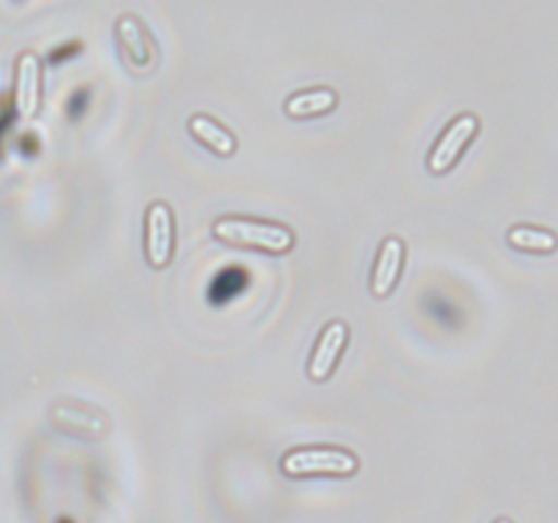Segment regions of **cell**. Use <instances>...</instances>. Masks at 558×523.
<instances>
[{
    "label": "cell",
    "instance_id": "9",
    "mask_svg": "<svg viewBox=\"0 0 558 523\" xmlns=\"http://www.w3.org/2000/svg\"><path fill=\"white\" fill-rule=\"evenodd\" d=\"M403 259H407V245H403L401 238L390 234V238L381 240L374 267H371V292H374V297L392 294V289L401 281Z\"/></svg>",
    "mask_w": 558,
    "mask_h": 523
},
{
    "label": "cell",
    "instance_id": "2",
    "mask_svg": "<svg viewBox=\"0 0 558 523\" xmlns=\"http://www.w3.org/2000/svg\"><path fill=\"white\" fill-rule=\"evenodd\" d=\"M360 469V458L343 447H294L281 458L287 477H352Z\"/></svg>",
    "mask_w": 558,
    "mask_h": 523
},
{
    "label": "cell",
    "instance_id": "7",
    "mask_svg": "<svg viewBox=\"0 0 558 523\" xmlns=\"http://www.w3.org/2000/svg\"><path fill=\"white\" fill-rule=\"evenodd\" d=\"M14 107L25 120L36 118L41 109V60L31 49H25L14 65Z\"/></svg>",
    "mask_w": 558,
    "mask_h": 523
},
{
    "label": "cell",
    "instance_id": "10",
    "mask_svg": "<svg viewBox=\"0 0 558 523\" xmlns=\"http://www.w3.org/2000/svg\"><path fill=\"white\" fill-rule=\"evenodd\" d=\"M189 131L194 139H199L207 150H213L216 156H234L238 153V136L227 129V125L218 123L216 118L205 112H196L189 118Z\"/></svg>",
    "mask_w": 558,
    "mask_h": 523
},
{
    "label": "cell",
    "instance_id": "11",
    "mask_svg": "<svg viewBox=\"0 0 558 523\" xmlns=\"http://www.w3.org/2000/svg\"><path fill=\"white\" fill-rule=\"evenodd\" d=\"M338 107V93L332 87L319 85L308 87V90H298L287 98L283 109L292 120H308L316 114H327Z\"/></svg>",
    "mask_w": 558,
    "mask_h": 523
},
{
    "label": "cell",
    "instance_id": "4",
    "mask_svg": "<svg viewBox=\"0 0 558 523\" xmlns=\"http://www.w3.org/2000/svg\"><path fill=\"white\" fill-rule=\"evenodd\" d=\"M480 134V118L472 112H461L456 120L441 129V134L436 136L434 147L428 153V172L430 174H445L450 172L458 163V158L463 156V150L469 147V142Z\"/></svg>",
    "mask_w": 558,
    "mask_h": 523
},
{
    "label": "cell",
    "instance_id": "3",
    "mask_svg": "<svg viewBox=\"0 0 558 523\" xmlns=\"http://www.w3.org/2000/svg\"><path fill=\"white\" fill-rule=\"evenodd\" d=\"M114 41H118L120 58L125 60L134 74H150L158 63V49L145 22L134 14H120L114 20Z\"/></svg>",
    "mask_w": 558,
    "mask_h": 523
},
{
    "label": "cell",
    "instance_id": "13",
    "mask_svg": "<svg viewBox=\"0 0 558 523\" xmlns=\"http://www.w3.org/2000/svg\"><path fill=\"white\" fill-rule=\"evenodd\" d=\"M494 523H512V521H510V518H496Z\"/></svg>",
    "mask_w": 558,
    "mask_h": 523
},
{
    "label": "cell",
    "instance_id": "12",
    "mask_svg": "<svg viewBox=\"0 0 558 523\" xmlns=\"http://www.w3.org/2000/svg\"><path fill=\"white\" fill-rule=\"evenodd\" d=\"M507 243L518 251H529V254H554L558 248L556 232L532 227V223H515L507 229Z\"/></svg>",
    "mask_w": 558,
    "mask_h": 523
},
{
    "label": "cell",
    "instance_id": "1",
    "mask_svg": "<svg viewBox=\"0 0 558 523\" xmlns=\"http://www.w3.org/2000/svg\"><path fill=\"white\" fill-rule=\"evenodd\" d=\"M213 238L221 243L240 245V248H256L265 254H289L298 243L292 227L276 221H256V218L221 216L213 221Z\"/></svg>",
    "mask_w": 558,
    "mask_h": 523
},
{
    "label": "cell",
    "instance_id": "5",
    "mask_svg": "<svg viewBox=\"0 0 558 523\" xmlns=\"http://www.w3.org/2000/svg\"><path fill=\"white\" fill-rule=\"evenodd\" d=\"M174 254V212L167 202H153L145 212V259L161 270Z\"/></svg>",
    "mask_w": 558,
    "mask_h": 523
},
{
    "label": "cell",
    "instance_id": "6",
    "mask_svg": "<svg viewBox=\"0 0 558 523\" xmlns=\"http://www.w3.org/2000/svg\"><path fill=\"white\" fill-rule=\"evenodd\" d=\"M49 419L58 430L69 436H80V439H104L109 434L107 414L98 409L76 406L71 401H58L49 406Z\"/></svg>",
    "mask_w": 558,
    "mask_h": 523
},
{
    "label": "cell",
    "instance_id": "8",
    "mask_svg": "<svg viewBox=\"0 0 558 523\" xmlns=\"http://www.w3.org/2000/svg\"><path fill=\"white\" fill-rule=\"evenodd\" d=\"M349 343V325L343 319H332L325 330L319 332L314 343V352L308 357L311 381H327L341 360L343 349Z\"/></svg>",
    "mask_w": 558,
    "mask_h": 523
}]
</instances>
